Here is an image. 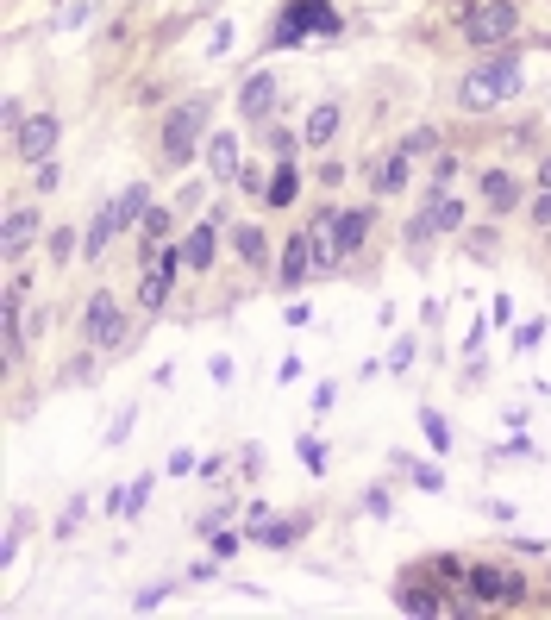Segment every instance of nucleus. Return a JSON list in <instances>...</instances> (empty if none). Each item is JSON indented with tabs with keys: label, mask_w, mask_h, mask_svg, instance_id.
<instances>
[{
	"label": "nucleus",
	"mask_w": 551,
	"mask_h": 620,
	"mask_svg": "<svg viewBox=\"0 0 551 620\" xmlns=\"http://www.w3.org/2000/svg\"><path fill=\"white\" fill-rule=\"evenodd\" d=\"M407 182H414V157H407L401 145H395L389 157H376V163H370V188H376V195H401Z\"/></svg>",
	"instance_id": "13"
},
{
	"label": "nucleus",
	"mask_w": 551,
	"mask_h": 620,
	"mask_svg": "<svg viewBox=\"0 0 551 620\" xmlns=\"http://www.w3.org/2000/svg\"><path fill=\"white\" fill-rule=\"evenodd\" d=\"M401 151H407V157H439V132H433V126H414V132L401 138Z\"/></svg>",
	"instance_id": "26"
},
{
	"label": "nucleus",
	"mask_w": 551,
	"mask_h": 620,
	"mask_svg": "<svg viewBox=\"0 0 551 620\" xmlns=\"http://www.w3.org/2000/svg\"><path fill=\"white\" fill-rule=\"evenodd\" d=\"M238 170H245L238 132H213V138H207V176H213V182H238Z\"/></svg>",
	"instance_id": "11"
},
{
	"label": "nucleus",
	"mask_w": 551,
	"mask_h": 620,
	"mask_svg": "<svg viewBox=\"0 0 551 620\" xmlns=\"http://www.w3.org/2000/svg\"><path fill=\"white\" fill-rule=\"evenodd\" d=\"M420 433H426V445H433V451H451V426H445L439 408H420Z\"/></svg>",
	"instance_id": "25"
},
{
	"label": "nucleus",
	"mask_w": 551,
	"mask_h": 620,
	"mask_svg": "<svg viewBox=\"0 0 551 620\" xmlns=\"http://www.w3.org/2000/svg\"><path fill=\"white\" fill-rule=\"evenodd\" d=\"M458 170H464L458 151H439V157H433V188H451V182H458Z\"/></svg>",
	"instance_id": "29"
},
{
	"label": "nucleus",
	"mask_w": 551,
	"mask_h": 620,
	"mask_svg": "<svg viewBox=\"0 0 551 620\" xmlns=\"http://www.w3.org/2000/svg\"><path fill=\"white\" fill-rule=\"evenodd\" d=\"M526 213H533V226L545 232V226H551V188H539V195H533V207H526Z\"/></svg>",
	"instance_id": "33"
},
{
	"label": "nucleus",
	"mask_w": 551,
	"mask_h": 620,
	"mask_svg": "<svg viewBox=\"0 0 551 620\" xmlns=\"http://www.w3.org/2000/svg\"><path fill=\"white\" fill-rule=\"evenodd\" d=\"M57 113H32L26 119V126H19L13 132V157H26V163H44V157H51L57 151Z\"/></svg>",
	"instance_id": "8"
},
{
	"label": "nucleus",
	"mask_w": 551,
	"mask_h": 620,
	"mask_svg": "<svg viewBox=\"0 0 551 620\" xmlns=\"http://www.w3.org/2000/svg\"><path fill=\"white\" fill-rule=\"evenodd\" d=\"M464 589L476 595V602H501V608H520L526 602V577H520V570H495V564H470Z\"/></svg>",
	"instance_id": "7"
},
{
	"label": "nucleus",
	"mask_w": 551,
	"mask_h": 620,
	"mask_svg": "<svg viewBox=\"0 0 551 620\" xmlns=\"http://www.w3.org/2000/svg\"><path fill=\"white\" fill-rule=\"evenodd\" d=\"M514 94H520V38L501 44V51H489V57L458 82V107H464V113H495V107H508Z\"/></svg>",
	"instance_id": "1"
},
{
	"label": "nucleus",
	"mask_w": 551,
	"mask_h": 620,
	"mask_svg": "<svg viewBox=\"0 0 551 620\" xmlns=\"http://www.w3.org/2000/svg\"><path fill=\"white\" fill-rule=\"evenodd\" d=\"M113 207H119V220H126V226H138V220L151 213V188H145V182H126V195H119Z\"/></svg>",
	"instance_id": "23"
},
{
	"label": "nucleus",
	"mask_w": 551,
	"mask_h": 620,
	"mask_svg": "<svg viewBox=\"0 0 551 620\" xmlns=\"http://www.w3.org/2000/svg\"><path fill=\"white\" fill-rule=\"evenodd\" d=\"M76 238H82V232H51V257H57V264L76 257Z\"/></svg>",
	"instance_id": "31"
},
{
	"label": "nucleus",
	"mask_w": 551,
	"mask_h": 620,
	"mask_svg": "<svg viewBox=\"0 0 551 620\" xmlns=\"http://www.w3.org/2000/svg\"><path fill=\"white\" fill-rule=\"evenodd\" d=\"M176 270H182V251L176 245H163L157 257H145V264H138V301H145V314H163V307H170V282H176Z\"/></svg>",
	"instance_id": "6"
},
{
	"label": "nucleus",
	"mask_w": 551,
	"mask_h": 620,
	"mask_svg": "<svg viewBox=\"0 0 551 620\" xmlns=\"http://www.w3.org/2000/svg\"><path fill=\"white\" fill-rule=\"evenodd\" d=\"M238 539H245V533H213V552L232 558V552H238Z\"/></svg>",
	"instance_id": "40"
},
{
	"label": "nucleus",
	"mask_w": 551,
	"mask_h": 620,
	"mask_svg": "<svg viewBox=\"0 0 551 620\" xmlns=\"http://www.w3.org/2000/svg\"><path fill=\"white\" fill-rule=\"evenodd\" d=\"M395 602H401L407 614H445V608H451L445 595H433V589H420V583H407V589L395 595Z\"/></svg>",
	"instance_id": "24"
},
{
	"label": "nucleus",
	"mask_w": 551,
	"mask_h": 620,
	"mask_svg": "<svg viewBox=\"0 0 551 620\" xmlns=\"http://www.w3.org/2000/svg\"><path fill=\"white\" fill-rule=\"evenodd\" d=\"M301 533H307V514H295V520H263V527H251V539L270 545V552H289Z\"/></svg>",
	"instance_id": "21"
},
{
	"label": "nucleus",
	"mask_w": 551,
	"mask_h": 620,
	"mask_svg": "<svg viewBox=\"0 0 551 620\" xmlns=\"http://www.w3.org/2000/svg\"><path fill=\"white\" fill-rule=\"evenodd\" d=\"M451 7H458L464 44H476V51H501V44H514V32H520L514 0H451Z\"/></svg>",
	"instance_id": "2"
},
{
	"label": "nucleus",
	"mask_w": 551,
	"mask_h": 620,
	"mask_svg": "<svg viewBox=\"0 0 551 620\" xmlns=\"http://www.w3.org/2000/svg\"><path fill=\"white\" fill-rule=\"evenodd\" d=\"M433 570H439V583H464V577H470V564H464V558H439Z\"/></svg>",
	"instance_id": "32"
},
{
	"label": "nucleus",
	"mask_w": 551,
	"mask_h": 620,
	"mask_svg": "<svg viewBox=\"0 0 551 620\" xmlns=\"http://www.w3.org/2000/svg\"><path fill=\"white\" fill-rule=\"evenodd\" d=\"M539 339H545V320H526V326L514 332V345H520V351H533Z\"/></svg>",
	"instance_id": "34"
},
{
	"label": "nucleus",
	"mask_w": 551,
	"mask_h": 620,
	"mask_svg": "<svg viewBox=\"0 0 551 620\" xmlns=\"http://www.w3.org/2000/svg\"><path fill=\"white\" fill-rule=\"evenodd\" d=\"M476 195H483L489 213H514L520 207V182L508 170H483V176H476Z\"/></svg>",
	"instance_id": "15"
},
{
	"label": "nucleus",
	"mask_w": 551,
	"mask_h": 620,
	"mask_svg": "<svg viewBox=\"0 0 551 620\" xmlns=\"http://www.w3.org/2000/svg\"><path fill=\"white\" fill-rule=\"evenodd\" d=\"M26 289H32V282L13 276L7 301H0V345H7V364H19V357H26V326H19V301H26Z\"/></svg>",
	"instance_id": "10"
},
{
	"label": "nucleus",
	"mask_w": 551,
	"mask_h": 620,
	"mask_svg": "<svg viewBox=\"0 0 551 620\" xmlns=\"http://www.w3.org/2000/svg\"><path fill=\"white\" fill-rule=\"evenodd\" d=\"M226 245H232L238 257H245L251 270H263V264H270V232H263V226H245V220H238V226H232V238H226Z\"/></svg>",
	"instance_id": "18"
},
{
	"label": "nucleus",
	"mask_w": 551,
	"mask_h": 620,
	"mask_svg": "<svg viewBox=\"0 0 551 620\" xmlns=\"http://www.w3.org/2000/svg\"><path fill=\"white\" fill-rule=\"evenodd\" d=\"M307 32L320 38H339V13H332V0H289L270 32V51H289V44H307Z\"/></svg>",
	"instance_id": "4"
},
{
	"label": "nucleus",
	"mask_w": 551,
	"mask_h": 620,
	"mask_svg": "<svg viewBox=\"0 0 551 620\" xmlns=\"http://www.w3.org/2000/svg\"><path fill=\"white\" fill-rule=\"evenodd\" d=\"M395 470H407V476H414L420 489H433V495H439V483H445V476H439L433 464H407V458H395Z\"/></svg>",
	"instance_id": "30"
},
{
	"label": "nucleus",
	"mask_w": 551,
	"mask_h": 620,
	"mask_svg": "<svg viewBox=\"0 0 551 620\" xmlns=\"http://www.w3.org/2000/svg\"><path fill=\"white\" fill-rule=\"evenodd\" d=\"M207 113H213L207 94L170 107V119H163V163H170V170H182V163L195 157V145H207V138H213V132H207Z\"/></svg>",
	"instance_id": "3"
},
{
	"label": "nucleus",
	"mask_w": 551,
	"mask_h": 620,
	"mask_svg": "<svg viewBox=\"0 0 551 620\" xmlns=\"http://www.w3.org/2000/svg\"><path fill=\"white\" fill-rule=\"evenodd\" d=\"M151 502V476H138V483H126V495H119V514H145Z\"/></svg>",
	"instance_id": "28"
},
{
	"label": "nucleus",
	"mask_w": 551,
	"mask_h": 620,
	"mask_svg": "<svg viewBox=\"0 0 551 620\" xmlns=\"http://www.w3.org/2000/svg\"><path fill=\"white\" fill-rule=\"evenodd\" d=\"M295 195H301V170H295L289 157H282V163H276V176H270V188H263V207H289Z\"/></svg>",
	"instance_id": "22"
},
{
	"label": "nucleus",
	"mask_w": 551,
	"mask_h": 620,
	"mask_svg": "<svg viewBox=\"0 0 551 620\" xmlns=\"http://www.w3.org/2000/svg\"><path fill=\"white\" fill-rule=\"evenodd\" d=\"M495 251V232H470V257H489Z\"/></svg>",
	"instance_id": "38"
},
{
	"label": "nucleus",
	"mask_w": 551,
	"mask_h": 620,
	"mask_svg": "<svg viewBox=\"0 0 551 620\" xmlns=\"http://www.w3.org/2000/svg\"><path fill=\"white\" fill-rule=\"evenodd\" d=\"M176 251H182V270H213V251H220V226L201 220L195 232H182V238H176Z\"/></svg>",
	"instance_id": "12"
},
{
	"label": "nucleus",
	"mask_w": 551,
	"mask_h": 620,
	"mask_svg": "<svg viewBox=\"0 0 551 620\" xmlns=\"http://www.w3.org/2000/svg\"><path fill=\"white\" fill-rule=\"evenodd\" d=\"M82 332H88L94 351H119V345H126V314H119V301H113L107 289L88 295V307H82Z\"/></svg>",
	"instance_id": "5"
},
{
	"label": "nucleus",
	"mask_w": 551,
	"mask_h": 620,
	"mask_svg": "<svg viewBox=\"0 0 551 620\" xmlns=\"http://www.w3.org/2000/svg\"><path fill=\"white\" fill-rule=\"evenodd\" d=\"M32 238H38V213H32V207H13L7 226H0V251H7L13 264H19V257L32 251Z\"/></svg>",
	"instance_id": "14"
},
{
	"label": "nucleus",
	"mask_w": 551,
	"mask_h": 620,
	"mask_svg": "<svg viewBox=\"0 0 551 620\" xmlns=\"http://www.w3.org/2000/svg\"><path fill=\"white\" fill-rule=\"evenodd\" d=\"M57 182H63V170H57V163H51V157H44V163H38V188H44V195H51V188H57Z\"/></svg>",
	"instance_id": "36"
},
{
	"label": "nucleus",
	"mask_w": 551,
	"mask_h": 620,
	"mask_svg": "<svg viewBox=\"0 0 551 620\" xmlns=\"http://www.w3.org/2000/svg\"><path fill=\"white\" fill-rule=\"evenodd\" d=\"M539 188H551V157H539Z\"/></svg>",
	"instance_id": "41"
},
{
	"label": "nucleus",
	"mask_w": 551,
	"mask_h": 620,
	"mask_svg": "<svg viewBox=\"0 0 551 620\" xmlns=\"http://www.w3.org/2000/svg\"><path fill=\"white\" fill-rule=\"evenodd\" d=\"M126 433H132V408H119V420H113V433H107V445H119Z\"/></svg>",
	"instance_id": "39"
},
{
	"label": "nucleus",
	"mask_w": 551,
	"mask_h": 620,
	"mask_svg": "<svg viewBox=\"0 0 551 620\" xmlns=\"http://www.w3.org/2000/svg\"><path fill=\"white\" fill-rule=\"evenodd\" d=\"M307 270H314V251H307V232L282 238V289H301Z\"/></svg>",
	"instance_id": "17"
},
{
	"label": "nucleus",
	"mask_w": 551,
	"mask_h": 620,
	"mask_svg": "<svg viewBox=\"0 0 551 620\" xmlns=\"http://www.w3.org/2000/svg\"><path fill=\"white\" fill-rule=\"evenodd\" d=\"M270 151H276V157H295V132L276 126V132H270Z\"/></svg>",
	"instance_id": "35"
},
{
	"label": "nucleus",
	"mask_w": 551,
	"mask_h": 620,
	"mask_svg": "<svg viewBox=\"0 0 551 620\" xmlns=\"http://www.w3.org/2000/svg\"><path fill=\"white\" fill-rule=\"evenodd\" d=\"M332 226H339L345 257H357V251L370 245V207H332Z\"/></svg>",
	"instance_id": "16"
},
{
	"label": "nucleus",
	"mask_w": 551,
	"mask_h": 620,
	"mask_svg": "<svg viewBox=\"0 0 551 620\" xmlns=\"http://www.w3.org/2000/svg\"><path fill=\"white\" fill-rule=\"evenodd\" d=\"M88 13H94V0H63V7H57V19H51V32H76Z\"/></svg>",
	"instance_id": "27"
},
{
	"label": "nucleus",
	"mask_w": 551,
	"mask_h": 620,
	"mask_svg": "<svg viewBox=\"0 0 551 620\" xmlns=\"http://www.w3.org/2000/svg\"><path fill=\"white\" fill-rule=\"evenodd\" d=\"M276 107H282V82L270 76V69H257V76H245V88H238V113H245L251 126H257V119H270Z\"/></svg>",
	"instance_id": "9"
},
{
	"label": "nucleus",
	"mask_w": 551,
	"mask_h": 620,
	"mask_svg": "<svg viewBox=\"0 0 551 620\" xmlns=\"http://www.w3.org/2000/svg\"><path fill=\"white\" fill-rule=\"evenodd\" d=\"M301 458H307V470H326V451L314 439H301Z\"/></svg>",
	"instance_id": "37"
},
{
	"label": "nucleus",
	"mask_w": 551,
	"mask_h": 620,
	"mask_svg": "<svg viewBox=\"0 0 551 620\" xmlns=\"http://www.w3.org/2000/svg\"><path fill=\"white\" fill-rule=\"evenodd\" d=\"M339 101H320L314 113H307V126H301V138H307V145H314V151H326L332 145V138H339Z\"/></svg>",
	"instance_id": "19"
},
{
	"label": "nucleus",
	"mask_w": 551,
	"mask_h": 620,
	"mask_svg": "<svg viewBox=\"0 0 551 620\" xmlns=\"http://www.w3.org/2000/svg\"><path fill=\"white\" fill-rule=\"evenodd\" d=\"M113 232H126V220H119V207L107 201V207L88 220V232H82V251H88V257H101V251L113 245Z\"/></svg>",
	"instance_id": "20"
}]
</instances>
